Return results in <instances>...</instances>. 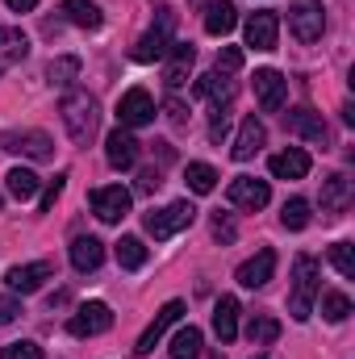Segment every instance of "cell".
Masks as SVG:
<instances>
[{
    "label": "cell",
    "instance_id": "obj_1",
    "mask_svg": "<svg viewBox=\"0 0 355 359\" xmlns=\"http://www.w3.org/2000/svg\"><path fill=\"white\" fill-rule=\"evenodd\" d=\"M318 292H322V268H318V259L314 255H297L293 259V292H288L293 322H309Z\"/></svg>",
    "mask_w": 355,
    "mask_h": 359
},
{
    "label": "cell",
    "instance_id": "obj_2",
    "mask_svg": "<svg viewBox=\"0 0 355 359\" xmlns=\"http://www.w3.org/2000/svg\"><path fill=\"white\" fill-rule=\"evenodd\" d=\"M59 113H63V126H67V134H72L76 147H88L92 138H96L100 109H96V100H92L88 92H67L63 104H59Z\"/></svg>",
    "mask_w": 355,
    "mask_h": 359
},
{
    "label": "cell",
    "instance_id": "obj_3",
    "mask_svg": "<svg viewBox=\"0 0 355 359\" xmlns=\"http://www.w3.org/2000/svg\"><path fill=\"white\" fill-rule=\"evenodd\" d=\"M172 34H176V13H172L168 4H159V21H155V25L134 42V50H130V55H134V63H155V59H163V55H168V46L176 42Z\"/></svg>",
    "mask_w": 355,
    "mask_h": 359
},
{
    "label": "cell",
    "instance_id": "obj_4",
    "mask_svg": "<svg viewBox=\"0 0 355 359\" xmlns=\"http://www.w3.org/2000/svg\"><path fill=\"white\" fill-rule=\"evenodd\" d=\"M288 29H293V38L297 42H318L322 38V29H326V8H322V0H293L288 4Z\"/></svg>",
    "mask_w": 355,
    "mask_h": 359
},
{
    "label": "cell",
    "instance_id": "obj_5",
    "mask_svg": "<svg viewBox=\"0 0 355 359\" xmlns=\"http://www.w3.org/2000/svg\"><path fill=\"white\" fill-rule=\"evenodd\" d=\"M192 217H196V209H192L188 201H172L168 209H155V213H147L142 222H147V234H151L155 243H163V238H172L180 230H188Z\"/></svg>",
    "mask_w": 355,
    "mask_h": 359
},
{
    "label": "cell",
    "instance_id": "obj_6",
    "mask_svg": "<svg viewBox=\"0 0 355 359\" xmlns=\"http://www.w3.org/2000/svg\"><path fill=\"white\" fill-rule=\"evenodd\" d=\"M130 188H121V184H109V188H92L88 192V205H92V213L100 217V222H121L126 213H130Z\"/></svg>",
    "mask_w": 355,
    "mask_h": 359
},
{
    "label": "cell",
    "instance_id": "obj_7",
    "mask_svg": "<svg viewBox=\"0 0 355 359\" xmlns=\"http://www.w3.org/2000/svg\"><path fill=\"white\" fill-rule=\"evenodd\" d=\"M117 121L121 130H138V126H151L155 121V100L147 88H130L117 100Z\"/></svg>",
    "mask_w": 355,
    "mask_h": 359
},
{
    "label": "cell",
    "instance_id": "obj_8",
    "mask_svg": "<svg viewBox=\"0 0 355 359\" xmlns=\"http://www.w3.org/2000/svg\"><path fill=\"white\" fill-rule=\"evenodd\" d=\"M113 326V309L105 305V301H88V305H80L76 313H72V322H67V330L76 334V339H92V334H105Z\"/></svg>",
    "mask_w": 355,
    "mask_h": 359
},
{
    "label": "cell",
    "instance_id": "obj_9",
    "mask_svg": "<svg viewBox=\"0 0 355 359\" xmlns=\"http://www.w3.org/2000/svg\"><path fill=\"white\" fill-rule=\"evenodd\" d=\"M138 155H142V142L130 134V130H113L109 138H105V159H109V168H117V172H130L134 163H138Z\"/></svg>",
    "mask_w": 355,
    "mask_h": 359
},
{
    "label": "cell",
    "instance_id": "obj_10",
    "mask_svg": "<svg viewBox=\"0 0 355 359\" xmlns=\"http://www.w3.org/2000/svg\"><path fill=\"white\" fill-rule=\"evenodd\" d=\"M192 63H196L192 42H172V46H168V55H163V84H168L172 92H180L184 84H188Z\"/></svg>",
    "mask_w": 355,
    "mask_h": 359
},
{
    "label": "cell",
    "instance_id": "obj_11",
    "mask_svg": "<svg viewBox=\"0 0 355 359\" xmlns=\"http://www.w3.org/2000/svg\"><path fill=\"white\" fill-rule=\"evenodd\" d=\"M230 205L234 209H247V213H255V209H264L267 201H272V188H267V180H255V176H239L230 180Z\"/></svg>",
    "mask_w": 355,
    "mask_h": 359
},
{
    "label": "cell",
    "instance_id": "obj_12",
    "mask_svg": "<svg viewBox=\"0 0 355 359\" xmlns=\"http://www.w3.org/2000/svg\"><path fill=\"white\" fill-rule=\"evenodd\" d=\"M0 147L4 151H17V155H29V159H51L55 155V142H51V134H42V130H8L4 138H0Z\"/></svg>",
    "mask_w": 355,
    "mask_h": 359
},
{
    "label": "cell",
    "instance_id": "obj_13",
    "mask_svg": "<svg viewBox=\"0 0 355 359\" xmlns=\"http://www.w3.org/2000/svg\"><path fill=\"white\" fill-rule=\"evenodd\" d=\"M255 100H260V109H264V113H280V109H284V100H288V80H284L276 67L255 72Z\"/></svg>",
    "mask_w": 355,
    "mask_h": 359
},
{
    "label": "cell",
    "instance_id": "obj_14",
    "mask_svg": "<svg viewBox=\"0 0 355 359\" xmlns=\"http://www.w3.org/2000/svg\"><path fill=\"white\" fill-rule=\"evenodd\" d=\"M243 34H247V46H255V50H276V38H280V17H276L272 8H260V13H251V17H247Z\"/></svg>",
    "mask_w": 355,
    "mask_h": 359
},
{
    "label": "cell",
    "instance_id": "obj_15",
    "mask_svg": "<svg viewBox=\"0 0 355 359\" xmlns=\"http://www.w3.org/2000/svg\"><path fill=\"white\" fill-rule=\"evenodd\" d=\"M51 276H55V268H51L46 259H38V264H17V268H8V276H4V280H8V288H13V292L29 297V292H38Z\"/></svg>",
    "mask_w": 355,
    "mask_h": 359
},
{
    "label": "cell",
    "instance_id": "obj_16",
    "mask_svg": "<svg viewBox=\"0 0 355 359\" xmlns=\"http://www.w3.org/2000/svg\"><path fill=\"white\" fill-rule=\"evenodd\" d=\"M180 313H184V301H168V305L155 313V322L142 330V339H138V347H134V351H138V355H151V351H155V343L168 334V326H176V322H180Z\"/></svg>",
    "mask_w": 355,
    "mask_h": 359
},
{
    "label": "cell",
    "instance_id": "obj_17",
    "mask_svg": "<svg viewBox=\"0 0 355 359\" xmlns=\"http://www.w3.org/2000/svg\"><path fill=\"white\" fill-rule=\"evenodd\" d=\"M267 142V130L260 117H247L243 126H239V138H234V147H230V155L239 159V163H247V159H255L260 151H264Z\"/></svg>",
    "mask_w": 355,
    "mask_h": 359
},
{
    "label": "cell",
    "instance_id": "obj_18",
    "mask_svg": "<svg viewBox=\"0 0 355 359\" xmlns=\"http://www.w3.org/2000/svg\"><path fill=\"white\" fill-rule=\"evenodd\" d=\"M284 126H288V134H301V138H309V142H318V147H326V138H330L322 113H314V109H293V113L284 117Z\"/></svg>",
    "mask_w": 355,
    "mask_h": 359
},
{
    "label": "cell",
    "instance_id": "obj_19",
    "mask_svg": "<svg viewBox=\"0 0 355 359\" xmlns=\"http://www.w3.org/2000/svg\"><path fill=\"white\" fill-rule=\"evenodd\" d=\"M234 92H239V84H234L226 72H205V76L196 80V96H205L213 109H226V104L234 100Z\"/></svg>",
    "mask_w": 355,
    "mask_h": 359
},
{
    "label": "cell",
    "instance_id": "obj_20",
    "mask_svg": "<svg viewBox=\"0 0 355 359\" xmlns=\"http://www.w3.org/2000/svg\"><path fill=\"white\" fill-rule=\"evenodd\" d=\"M272 271H276V251H260V255H251L243 268L234 271V280L243 284V288H264L267 280H272Z\"/></svg>",
    "mask_w": 355,
    "mask_h": 359
},
{
    "label": "cell",
    "instance_id": "obj_21",
    "mask_svg": "<svg viewBox=\"0 0 355 359\" xmlns=\"http://www.w3.org/2000/svg\"><path fill=\"white\" fill-rule=\"evenodd\" d=\"M267 168H272V176L276 180H305L309 176V155H305L301 147H288V151L272 155Z\"/></svg>",
    "mask_w": 355,
    "mask_h": 359
},
{
    "label": "cell",
    "instance_id": "obj_22",
    "mask_svg": "<svg viewBox=\"0 0 355 359\" xmlns=\"http://www.w3.org/2000/svg\"><path fill=\"white\" fill-rule=\"evenodd\" d=\"M347 205H351V180L343 176V172H335V176L322 180V213L339 217Z\"/></svg>",
    "mask_w": 355,
    "mask_h": 359
},
{
    "label": "cell",
    "instance_id": "obj_23",
    "mask_svg": "<svg viewBox=\"0 0 355 359\" xmlns=\"http://www.w3.org/2000/svg\"><path fill=\"white\" fill-rule=\"evenodd\" d=\"M201 4H205V34L222 38V34H230V29H234L239 8H234L230 0H201Z\"/></svg>",
    "mask_w": 355,
    "mask_h": 359
},
{
    "label": "cell",
    "instance_id": "obj_24",
    "mask_svg": "<svg viewBox=\"0 0 355 359\" xmlns=\"http://www.w3.org/2000/svg\"><path fill=\"white\" fill-rule=\"evenodd\" d=\"M100 259H105V243H100V238L80 234V238L72 243V268L76 271H96L100 268Z\"/></svg>",
    "mask_w": 355,
    "mask_h": 359
},
{
    "label": "cell",
    "instance_id": "obj_25",
    "mask_svg": "<svg viewBox=\"0 0 355 359\" xmlns=\"http://www.w3.org/2000/svg\"><path fill=\"white\" fill-rule=\"evenodd\" d=\"M59 8H63V17H67L72 25H80V29H100V25H105V13H100L92 0H63Z\"/></svg>",
    "mask_w": 355,
    "mask_h": 359
},
{
    "label": "cell",
    "instance_id": "obj_26",
    "mask_svg": "<svg viewBox=\"0 0 355 359\" xmlns=\"http://www.w3.org/2000/svg\"><path fill=\"white\" fill-rule=\"evenodd\" d=\"M213 330H217L222 343H234V334H239V301H234V297H222V301H217V309H213Z\"/></svg>",
    "mask_w": 355,
    "mask_h": 359
},
{
    "label": "cell",
    "instance_id": "obj_27",
    "mask_svg": "<svg viewBox=\"0 0 355 359\" xmlns=\"http://www.w3.org/2000/svg\"><path fill=\"white\" fill-rule=\"evenodd\" d=\"M29 55V38L17 25H0V59L4 63H21Z\"/></svg>",
    "mask_w": 355,
    "mask_h": 359
},
{
    "label": "cell",
    "instance_id": "obj_28",
    "mask_svg": "<svg viewBox=\"0 0 355 359\" xmlns=\"http://www.w3.org/2000/svg\"><path fill=\"white\" fill-rule=\"evenodd\" d=\"M4 188H8V196H17V201H34L38 188H42V180L34 176L29 168H13V172L4 176Z\"/></svg>",
    "mask_w": 355,
    "mask_h": 359
},
{
    "label": "cell",
    "instance_id": "obj_29",
    "mask_svg": "<svg viewBox=\"0 0 355 359\" xmlns=\"http://www.w3.org/2000/svg\"><path fill=\"white\" fill-rule=\"evenodd\" d=\"M201 351H205V339H201V330H196V326L176 330V339H172V359H196Z\"/></svg>",
    "mask_w": 355,
    "mask_h": 359
},
{
    "label": "cell",
    "instance_id": "obj_30",
    "mask_svg": "<svg viewBox=\"0 0 355 359\" xmlns=\"http://www.w3.org/2000/svg\"><path fill=\"white\" fill-rule=\"evenodd\" d=\"M117 264L126 271H138L147 264V247H142V238H134V234H126L121 243H117Z\"/></svg>",
    "mask_w": 355,
    "mask_h": 359
},
{
    "label": "cell",
    "instance_id": "obj_31",
    "mask_svg": "<svg viewBox=\"0 0 355 359\" xmlns=\"http://www.w3.org/2000/svg\"><path fill=\"white\" fill-rule=\"evenodd\" d=\"M318 297H322V318H326V322H343V318L351 313V297H347V292L326 288V292H318Z\"/></svg>",
    "mask_w": 355,
    "mask_h": 359
},
{
    "label": "cell",
    "instance_id": "obj_32",
    "mask_svg": "<svg viewBox=\"0 0 355 359\" xmlns=\"http://www.w3.org/2000/svg\"><path fill=\"white\" fill-rule=\"evenodd\" d=\"M184 184H188L192 192H201V196H205V192H213V188H217V172H213L209 163H188V168H184Z\"/></svg>",
    "mask_w": 355,
    "mask_h": 359
},
{
    "label": "cell",
    "instance_id": "obj_33",
    "mask_svg": "<svg viewBox=\"0 0 355 359\" xmlns=\"http://www.w3.org/2000/svg\"><path fill=\"white\" fill-rule=\"evenodd\" d=\"M76 76H80V59H76V55H63V59H55V63L46 67V80H51L55 88H67Z\"/></svg>",
    "mask_w": 355,
    "mask_h": 359
},
{
    "label": "cell",
    "instance_id": "obj_34",
    "mask_svg": "<svg viewBox=\"0 0 355 359\" xmlns=\"http://www.w3.org/2000/svg\"><path fill=\"white\" fill-rule=\"evenodd\" d=\"M247 339H251L255 347H272V343L280 339V322H276V318H264V313H260V318H251Z\"/></svg>",
    "mask_w": 355,
    "mask_h": 359
},
{
    "label": "cell",
    "instance_id": "obj_35",
    "mask_svg": "<svg viewBox=\"0 0 355 359\" xmlns=\"http://www.w3.org/2000/svg\"><path fill=\"white\" fill-rule=\"evenodd\" d=\"M280 222H284V230H305V226H309V201H301V196L284 201Z\"/></svg>",
    "mask_w": 355,
    "mask_h": 359
},
{
    "label": "cell",
    "instance_id": "obj_36",
    "mask_svg": "<svg viewBox=\"0 0 355 359\" xmlns=\"http://www.w3.org/2000/svg\"><path fill=\"white\" fill-rule=\"evenodd\" d=\"M330 264L339 268V276H347V280H351V276H355V247H351V243H335V247H330Z\"/></svg>",
    "mask_w": 355,
    "mask_h": 359
},
{
    "label": "cell",
    "instance_id": "obj_37",
    "mask_svg": "<svg viewBox=\"0 0 355 359\" xmlns=\"http://www.w3.org/2000/svg\"><path fill=\"white\" fill-rule=\"evenodd\" d=\"M0 359H42V347L38 343H29V339H21V343H8Z\"/></svg>",
    "mask_w": 355,
    "mask_h": 359
},
{
    "label": "cell",
    "instance_id": "obj_38",
    "mask_svg": "<svg viewBox=\"0 0 355 359\" xmlns=\"http://www.w3.org/2000/svg\"><path fill=\"white\" fill-rule=\"evenodd\" d=\"M239 67H243V50H239V46H222L213 72H226V76H230V72H239Z\"/></svg>",
    "mask_w": 355,
    "mask_h": 359
},
{
    "label": "cell",
    "instance_id": "obj_39",
    "mask_svg": "<svg viewBox=\"0 0 355 359\" xmlns=\"http://www.w3.org/2000/svg\"><path fill=\"white\" fill-rule=\"evenodd\" d=\"M213 238H217V243H234V238H239L230 213H213Z\"/></svg>",
    "mask_w": 355,
    "mask_h": 359
},
{
    "label": "cell",
    "instance_id": "obj_40",
    "mask_svg": "<svg viewBox=\"0 0 355 359\" xmlns=\"http://www.w3.org/2000/svg\"><path fill=\"white\" fill-rule=\"evenodd\" d=\"M226 134H230V113H226V109H217V113H213V121H209V142H222Z\"/></svg>",
    "mask_w": 355,
    "mask_h": 359
},
{
    "label": "cell",
    "instance_id": "obj_41",
    "mask_svg": "<svg viewBox=\"0 0 355 359\" xmlns=\"http://www.w3.org/2000/svg\"><path fill=\"white\" fill-rule=\"evenodd\" d=\"M63 184H67V176L59 172V176H55L51 184H46V188H42V213H46V209H55V201H59V192H63Z\"/></svg>",
    "mask_w": 355,
    "mask_h": 359
},
{
    "label": "cell",
    "instance_id": "obj_42",
    "mask_svg": "<svg viewBox=\"0 0 355 359\" xmlns=\"http://www.w3.org/2000/svg\"><path fill=\"white\" fill-rule=\"evenodd\" d=\"M159 184H163V176H159V172H155V168H147V172H142V176H138V192H142V196H147V192H155V188H159Z\"/></svg>",
    "mask_w": 355,
    "mask_h": 359
},
{
    "label": "cell",
    "instance_id": "obj_43",
    "mask_svg": "<svg viewBox=\"0 0 355 359\" xmlns=\"http://www.w3.org/2000/svg\"><path fill=\"white\" fill-rule=\"evenodd\" d=\"M17 313H21V305H17V301H8V297H0V326L17 322Z\"/></svg>",
    "mask_w": 355,
    "mask_h": 359
},
{
    "label": "cell",
    "instance_id": "obj_44",
    "mask_svg": "<svg viewBox=\"0 0 355 359\" xmlns=\"http://www.w3.org/2000/svg\"><path fill=\"white\" fill-rule=\"evenodd\" d=\"M184 113H188V109H184V104H180L176 96H172V100H168V121H172V126H184V121H188Z\"/></svg>",
    "mask_w": 355,
    "mask_h": 359
},
{
    "label": "cell",
    "instance_id": "obj_45",
    "mask_svg": "<svg viewBox=\"0 0 355 359\" xmlns=\"http://www.w3.org/2000/svg\"><path fill=\"white\" fill-rule=\"evenodd\" d=\"M4 4H8L13 13H34V8H38V0H4Z\"/></svg>",
    "mask_w": 355,
    "mask_h": 359
},
{
    "label": "cell",
    "instance_id": "obj_46",
    "mask_svg": "<svg viewBox=\"0 0 355 359\" xmlns=\"http://www.w3.org/2000/svg\"><path fill=\"white\" fill-rule=\"evenodd\" d=\"M260 359H267V355H260Z\"/></svg>",
    "mask_w": 355,
    "mask_h": 359
}]
</instances>
